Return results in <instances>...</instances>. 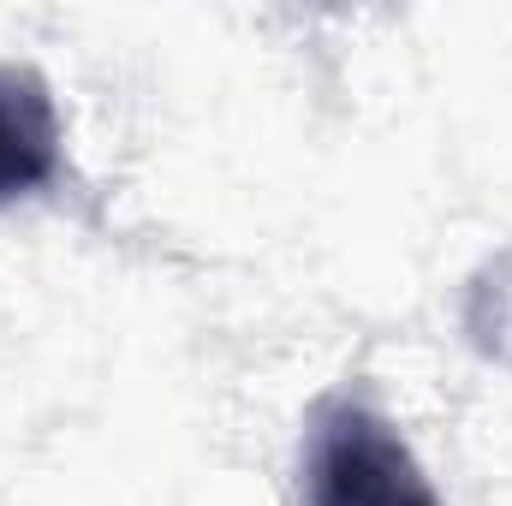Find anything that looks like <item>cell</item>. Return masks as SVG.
Masks as SVG:
<instances>
[{
  "label": "cell",
  "mask_w": 512,
  "mask_h": 506,
  "mask_svg": "<svg viewBox=\"0 0 512 506\" xmlns=\"http://www.w3.org/2000/svg\"><path fill=\"white\" fill-rule=\"evenodd\" d=\"M304 489L310 506H441L399 429L358 399H334L316 411Z\"/></svg>",
  "instance_id": "cell-1"
},
{
  "label": "cell",
  "mask_w": 512,
  "mask_h": 506,
  "mask_svg": "<svg viewBox=\"0 0 512 506\" xmlns=\"http://www.w3.org/2000/svg\"><path fill=\"white\" fill-rule=\"evenodd\" d=\"M60 167V120L30 72L0 66V203L48 185Z\"/></svg>",
  "instance_id": "cell-2"
}]
</instances>
